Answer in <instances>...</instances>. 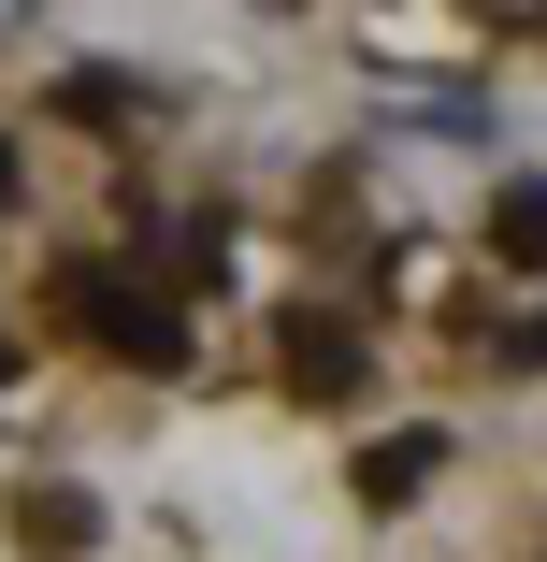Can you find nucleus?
Wrapping results in <instances>:
<instances>
[{
    "label": "nucleus",
    "mask_w": 547,
    "mask_h": 562,
    "mask_svg": "<svg viewBox=\"0 0 547 562\" xmlns=\"http://www.w3.org/2000/svg\"><path fill=\"white\" fill-rule=\"evenodd\" d=\"M58 303H72L116 361H145V375H173V361H187V303H173L159 274H130V260H58Z\"/></svg>",
    "instance_id": "1"
},
{
    "label": "nucleus",
    "mask_w": 547,
    "mask_h": 562,
    "mask_svg": "<svg viewBox=\"0 0 547 562\" xmlns=\"http://www.w3.org/2000/svg\"><path fill=\"white\" fill-rule=\"evenodd\" d=\"M274 361H288L303 404H361V375H375V347H361L346 303H274Z\"/></svg>",
    "instance_id": "2"
},
{
    "label": "nucleus",
    "mask_w": 547,
    "mask_h": 562,
    "mask_svg": "<svg viewBox=\"0 0 547 562\" xmlns=\"http://www.w3.org/2000/svg\"><path fill=\"white\" fill-rule=\"evenodd\" d=\"M490 260H518V274H547V173H518V188H490Z\"/></svg>",
    "instance_id": "3"
},
{
    "label": "nucleus",
    "mask_w": 547,
    "mask_h": 562,
    "mask_svg": "<svg viewBox=\"0 0 547 562\" xmlns=\"http://www.w3.org/2000/svg\"><path fill=\"white\" fill-rule=\"evenodd\" d=\"M15 533H30L44 562H72V548L101 533V505H87V491H30V505H15Z\"/></svg>",
    "instance_id": "4"
},
{
    "label": "nucleus",
    "mask_w": 547,
    "mask_h": 562,
    "mask_svg": "<svg viewBox=\"0 0 547 562\" xmlns=\"http://www.w3.org/2000/svg\"><path fill=\"white\" fill-rule=\"evenodd\" d=\"M432 462H447V447L403 432V447H375V462H361V491H375V505H403V491H432Z\"/></svg>",
    "instance_id": "5"
},
{
    "label": "nucleus",
    "mask_w": 547,
    "mask_h": 562,
    "mask_svg": "<svg viewBox=\"0 0 547 562\" xmlns=\"http://www.w3.org/2000/svg\"><path fill=\"white\" fill-rule=\"evenodd\" d=\"M58 101H72V116H87V131H130V116H145V87H130V72H72Z\"/></svg>",
    "instance_id": "6"
},
{
    "label": "nucleus",
    "mask_w": 547,
    "mask_h": 562,
    "mask_svg": "<svg viewBox=\"0 0 547 562\" xmlns=\"http://www.w3.org/2000/svg\"><path fill=\"white\" fill-rule=\"evenodd\" d=\"M0 202H15V131H0Z\"/></svg>",
    "instance_id": "7"
},
{
    "label": "nucleus",
    "mask_w": 547,
    "mask_h": 562,
    "mask_svg": "<svg viewBox=\"0 0 547 562\" xmlns=\"http://www.w3.org/2000/svg\"><path fill=\"white\" fill-rule=\"evenodd\" d=\"M0 375H15V347H0Z\"/></svg>",
    "instance_id": "8"
}]
</instances>
